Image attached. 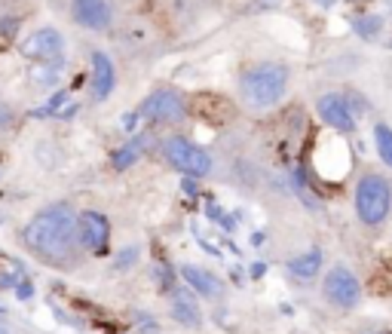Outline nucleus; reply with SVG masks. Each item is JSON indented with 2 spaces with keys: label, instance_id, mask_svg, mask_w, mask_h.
Instances as JSON below:
<instances>
[{
  "label": "nucleus",
  "instance_id": "obj_21",
  "mask_svg": "<svg viewBox=\"0 0 392 334\" xmlns=\"http://www.w3.org/2000/svg\"><path fill=\"white\" fill-rule=\"evenodd\" d=\"M4 116H6V114H4V107H0V126H4V123H6V120H4Z\"/></svg>",
  "mask_w": 392,
  "mask_h": 334
},
{
  "label": "nucleus",
  "instance_id": "obj_3",
  "mask_svg": "<svg viewBox=\"0 0 392 334\" xmlns=\"http://www.w3.org/2000/svg\"><path fill=\"white\" fill-rule=\"evenodd\" d=\"M392 206V187L383 175H365L356 187V212L368 227L380 224L389 215Z\"/></svg>",
  "mask_w": 392,
  "mask_h": 334
},
{
  "label": "nucleus",
  "instance_id": "obj_5",
  "mask_svg": "<svg viewBox=\"0 0 392 334\" xmlns=\"http://www.w3.org/2000/svg\"><path fill=\"white\" fill-rule=\"evenodd\" d=\"M322 291L331 304L340 307V310H349V307H356L358 300H362V286H358L356 273L349 270L346 264H334L328 273H325Z\"/></svg>",
  "mask_w": 392,
  "mask_h": 334
},
{
  "label": "nucleus",
  "instance_id": "obj_1",
  "mask_svg": "<svg viewBox=\"0 0 392 334\" xmlns=\"http://www.w3.org/2000/svg\"><path fill=\"white\" fill-rule=\"evenodd\" d=\"M77 215L68 203L46 206L37 212L25 227V246L34 252L40 261L55 267H71L77 261Z\"/></svg>",
  "mask_w": 392,
  "mask_h": 334
},
{
  "label": "nucleus",
  "instance_id": "obj_9",
  "mask_svg": "<svg viewBox=\"0 0 392 334\" xmlns=\"http://www.w3.org/2000/svg\"><path fill=\"white\" fill-rule=\"evenodd\" d=\"M77 233L89 252H104L107 239H111V224L102 212H83L77 215Z\"/></svg>",
  "mask_w": 392,
  "mask_h": 334
},
{
  "label": "nucleus",
  "instance_id": "obj_10",
  "mask_svg": "<svg viewBox=\"0 0 392 334\" xmlns=\"http://www.w3.org/2000/svg\"><path fill=\"white\" fill-rule=\"evenodd\" d=\"M319 116L328 123L331 129H337V132H353L356 129L353 107H349L346 98L337 95V93H328V95L319 98Z\"/></svg>",
  "mask_w": 392,
  "mask_h": 334
},
{
  "label": "nucleus",
  "instance_id": "obj_4",
  "mask_svg": "<svg viewBox=\"0 0 392 334\" xmlns=\"http://www.w3.org/2000/svg\"><path fill=\"white\" fill-rule=\"evenodd\" d=\"M163 154H165V160L172 163V169H178L184 175H194V178H203V175H208V169H212V156H208L203 147L190 145V141L181 138V135L165 138L163 141Z\"/></svg>",
  "mask_w": 392,
  "mask_h": 334
},
{
  "label": "nucleus",
  "instance_id": "obj_8",
  "mask_svg": "<svg viewBox=\"0 0 392 334\" xmlns=\"http://www.w3.org/2000/svg\"><path fill=\"white\" fill-rule=\"evenodd\" d=\"M196 120H205V123H215V126H224L236 116V105L230 102L227 95H215V93H203V95H194V102L187 107Z\"/></svg>",
  "mask_w": 392,
  "mask_h": 334
},
{
  "label": "nucleus",
  "instance_id": "obj_6",
  "mask_svg": "<svg viewBox=\"0 0 392 334\" xmlns=\"http://www.w3.org/2000/svg\"><path fill=\"white\" fill-rule=\"evenodd\" d=\"M187 114V105L175 89H156L154 95H147V102L141 105V116L154 123H175Z\"/></svg>",
  "mask_w": 392,
  "mask_h": 334
},
{
  "label": "nucleus",
  "instance_id": "obj_11",
  "mask_svg": "<svg viewBox=\"0 0 392 334\" xmlns=\"http://www.w3.org/2000/svg\"><path fill=\"white\" fill-rule=\"evenodd\" d=\"M74 19L89 31H104L111 25V4L107 0H71Z\"/></svg>",
  "mask_w": 392,
  "mask_h": 334
},
{
  "label": "nucleus",
  "instance_id": "obj_19",
  "mask_svg": "<svg viewBox=\"0 0 392 334\" xmlns=\"http://www.w3.org/2000/svg\"><path fill=\"white\" fill-rule=\"evenodd\" d=\"M15 295H19L22 300H28V298H31V286H28V282H22V286L15 288Z\"/></svg>",
  "mask_w": 392,
  "mask_h": 334
},
{
  "label": "nucleus",
  "instance_id": "obj_13",
  "mask_svg": "<svg viewBox=\"0 0 392 334\" xmlns=\"http://www.w3.org/2000/svg\"><path fill=\"white\" fill-rule=\"evenodd\" d=\"M181 276H184V282L196 291V295H203V298H218L221 295V279L215 276V273L203 270V267H190V264L181 267Z\"/></svg>",
  "mask_w": 392,
  "mask_h": 334
},
{
  "label": "nucleus",
  "instance_id": "obj_17",
  "mask_svg": "<svg viewBox=\"0 0 392 334\" xmlns=\"http://www.w3.org/2000/svg\"><path fill=\"white\" fill-rule=\"evenodd\" d=\"M374 141H377L383 163L392 166V129L386 126V123H377V126H374Z\"/></svg>",
  "mask_w": 392,
  "mask_h": 334
},
{
  "label": "nucleus",
  "instance_id": "obj_7",
  "mask_svg": "<svg viewBox=\"0 0 392 334\" xmlns=\"http://www.w3.org/2000/svg\"><path fill=\"white\" fill-rule=\"evenodd\" d=\"M25 55L40 65H58L65 55V37L55 28H37L25 40Z\"/></svg>",
  "mask_w": 392,
  "mask_h": 334
},
{
  "label": "nucleus",
  "instance_id": "obj_15",
  "mask_svg": "<svg viewBox=\"0 0 392 334\" xmlns=\"http://www.w3.org/2000/svg\"><path fill=\"white\" fill-rule=\"evenodd\" d=\"M319 267H322V252H319V248H310V252L295 255L288 261L291 276H297V279H313L316 273H319Z\"/></svg>",
  "mask_w": 392,
  "mask_h": 334
},
{
  "label": "nucleus",
  "instance_id": "obj_16",
  "mask_svg": "<svg viewBox=\"0 0 392 334\" xmlns=\"http://www.w3.org/2000/svg\"><path fill=\"white\" fill-rule=\"evenodd\" d=\"M147 145H150V138H147V135H138V138H132L129 145H126V147L120 150V154L114 156V166H116V169H129V166L135 163L141 154H144V147H147Z\"/></svg>",
  "mask_w": 392,
  "mask_h": 334
},
{
  "label": "nucleus",
  "instance_id": "obj_20",
  "mask_svg": "<svg viewBox=\"0 0 392 334\" xmlns=\"http://www.w3.org/2000/svg\"><path fill=\"white\" fill-rule=\"evenodd\" d=\"M0 334H10V322H6L4 316H0Z\"/></svg>",
  "mask_w": 392,
  "mask_h": 334
},
{
  "label": "nucleus",
  "instance_id": "obj_14",
  "mask_svg": "<svg viewBox=\"0 0 392 334\" xmlns=\"http://www.w3.org/2000/svg\"><path fill=\"white\" fill-rule=\"evenodd\" d=\"M172 316H175V319H178L181 325H187V328H196V325L203 322L196 300L190 298L187 291H178V295L172 298Z\"/></svg>",
  "mask_w": 392,
  "mask_h": 334
},
{
  "label": "nucleus",
  "instance_id": "obj_2",
  "mask_svg": "<svg viewBox=\"0 0 392 334\" xmlns=\"http://www.w3.org/2000/svg\"><path fill=\"white\" fill-rule=\"evenodd\" d=\"M288 89V68L276 62L255 65L243 74V95L252 107H273Z\"/></svg>",
  "mask_w": 392,
  "mask_h": 334
},
{
  "label": "nucleus",
  "instance_id": "obj_18",
  "mask_svg": "<svg viewBox=\"0 0 392 334\" xmlns=\"http://www.w3.org/2000/svg\"><path fill=\"white\" fill-rule=\"evenodd\" d=\"M135 258H138V252H135V248H129V252H123V255H120V267L132 264V261H135Z\"/></svg>",
  "mask_w": 392,
  "mask_h": 334
},
{
  "label": "nucleus",
  "instance_id": "obj_12",
  "mask_svg": "<svg viewBox=\"0 0 392 334\" xmlns=\"http://www.w3.org/2000/svg\"><path fill=\"white\" fill-rule=\"evenodd\" d=\"M114 86H116L114 62L104 53H93V93H95V102H104V98L114 93Z\"/></svg>",
  "mask_w": 392,
  "mask_h": 334
}]
</instances>
